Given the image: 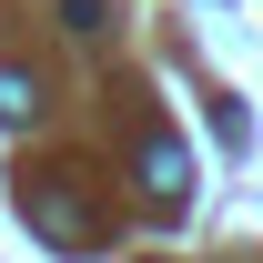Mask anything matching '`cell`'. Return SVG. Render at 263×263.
I'll use <instances>...</instances> for the list:
<instances>
[{"label": "cell", "instance_id": "1", "mask_svg": "<svg viewBox=\"0 0 263 263\" xmlns=\"http://www.w3.org/2000/svg\"><path fill=\"white\" fill-rule=\"evenodd\" d=\"M21 223H31V233H51V243H91V213H81V193H71V172L21 182Z\"/></svg>", "mask_w": 263, "mask_h": 263}, {"label": "cell", "instance_id": "2", "mask_svg": "<svg viewBox=\"0 0 263 263\" xmlns=\"http://www.w3.org/2000/svg\"><path fill=\"white\" fill-rule=\"evenodd\" d=\"M142 193H152V202H182V193H193V152H182L172 132H142Z\"/></svg>", "mask_w": 263, "mask_h": 263}, {"label": "cell", "instance_id": "3", "mask_svg": "<svg viewBox=\"0 0 263 263\" xmlns=\"http://www.w3.org/2000/svg\"><path fill=\"white\" fill-rule=\"evenodd\" d=\"M31 111H41V81H31V71H0V122L21 132Z\"/></svg>", "mask_w": 263, "mask_h": 263}]
</instances>
